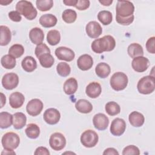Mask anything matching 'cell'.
I'll use <instances>...</instances> for the list:
<instances>
[{
  "label": "cell",
  "instance_id": "e0dca14e",
  "mask_svg": "<svg viewBox=\"0 0 155 155\" xmlns=\"http://www.w3.org/2000/svg\"><path fill=\"white\" fill-rule=\"evenodd\" d=\"M93 65V59L92 57L87 54H84L79 57L77 60V65L78 68L82 71L90 70Z\"/></svg>",
  "mask_w": 155,
  "mask_h": 155
},
{
  "label": "cell",
  "instance_id": "8992f818",
  "mask_svg": "<svg viewBox=\"0 0 155 155\" xmlns=\"http://www.w3.org/2000/svg\"><path fill=\"white\" fill-rule=\"evenodd\" d=\"M1 143L5 150H13L19 146L20 138L16 133L8 132L3 135L1 139Z\"/></svg>",
  "mask_w": 155,
  "mask_h": 155
},
{
  "label": "cell",
  "instance_id": "ab89813d",
  "mask_svg": "<svg viewBox=\"0 0 155 155\" xmlns=\"http://www.w3.org/2000/svg\"><path fill=\"white\" fill-rule=\"evenodd\" d=\"M37 8L41 12H45L50 10L53 5L52 0H37L36 1Z\"/></svg>",
  "mask_w": 155,
  "mask_h": 155
},
{
  "label": "cell",
  "instance_id": "7dc6e473",
  "mask_svg": "<svg viewBox=\"0 0 155 155\" xmlns=\"http://www.w3.org/2000/svg\"><path fill=\"white\" fill-rule=\"evenodd\" d=\"M34 154L35 155H50V152L46 147H39L36 149Z\"/></svg>",
  "mask_w": 155,
  "mask_h": 155
},
{
  "label": "cell",
  "instance_id": "44dd1931",
  "mask_svg": "<svg viewBox=\"0 0 155 155\" xmlns=\"http://www.w3.org/2000/svg\"><path fill=\"white\" fill-rule=\"evenodd\" d=\"M128 120L132 126L134 127H140L144 124L145 117L142 113L134 111L129 114Z\"/></svg>",
  "mask_w": 155,
  "mask_h": 155
},
{
  "label": "cell",
  "instance_id": "d4e9b609",
  "mask_svg": "<svg viewBox=\"0 0 155 155\" xmlns=\"http://www.w3.org/2000/svg\"><path fill=\"white\" fill-rule=\"evenodd\" d=\"M75 108L81 113H89L93 110L92 104L86 99H79L75 103Z\"/></svg>",
  "mask_w": 155,
  "mask_h": 155
},
{
  "label": "cell",
  "instance_id": "f546056e",
  "mask_svg": "<svg viewBox=\"0 0 155 155\" xmlns=\"http://www.w3.org/2000/svg\"><path fill=\"white\" fill-rule=\"evenodd\" d=\"M13 124V115L5 111L0 113V127L5 129L10 127Z\"/></svg>",
  "mask_w": 155,
  "mask_h": 155
},
{
  "label": "cell",
  "instance_id": "cb8c5ba5",
  "mask_svg": "<svg viewBox=\"0 0 155 155\" xmlns=\"http://www.w3.org/2000/svg\"><path fill=\"white\" fill-rule=\"evenodd\" d=\"M27 122L26 116L21 112L15 113L13 115V125L16 130L22 129Z\"/></svg>",
  "mask_w": 155,
  "mask_h": 155
},
{
  "label": "cell",
  "instance_id": "816d5d0a",
  "mask_svg": "<svg viewBox=\"0 0 155 155\" xmlns=\"http://www.w3.org/2000/svg\"><path fill=\"white\" fill-rule=\"evenodd\" d=\"M1 108H2L3 106L5 104V102H6V97H5V96L2 93H1Z\"/></svg>",
  "mask_w": 155,
  "mask_h": 155
},
{
  "label": "cell",
  "instance_id": "c3c4849f",
  "mask_svg": "<svg viewBox=\"0 0 155 155\" xmlns=\"http://www.w3.org/2000/svg\"><path fill=\"white\" fill-rule=\"evenodd\" d=\"M103 154H108V155H118V151L114 148H108L105 150L103 153Z\"/></svg>",
  "mask_w": 155,
  "mask_h": 155
},
{
  "label": "cell",
  "instance_id": "52a82bcc",
  "mask_svg": "<svg viewBox=\"0 0 155 155\" xmlns=\"http://www.w3.org/2000/svg\"><path fill=\"white\" fill-rule=\"evenodd\" d=\"M81 142L85 147L91 148L94 147L98 142L99 136L92 130H85L81 136Z\"/></svg>",
  "mask_w": 155,
  "mask_h": 155
},
{
  "label": "cell",
  "instance_id": "277c9868",
  "mask_svg": "<svg viewBox=\"0 0 155 155\" xmlns=\"http://www.w3.org/2000/svg\"><path fill=\"white\" fill-rule=\"evenodd\" d=\"M128 82L127 76L123 72L114 73L111 77L110 83L111 88L115 91L124 90Z\"/></svg>",
  "mask_w": 155,
  "mask_h": 155
},
{
  "label": "cell",
  "instance_id": "f1b7e54d",
  "mask_svg": "<svg viewBox=\"0 0 155 155\" xmlns=\"http://www.w3.org/2000/svg\"><path fill=\"white\" fill-rule=\"evenodd\" d=\"M1 38L0 45L1 46H5L9 44L12 39V33L9 28L5 25L0 26Z\"/></svg>",
  "mask_w": 155,
  "mask_h": 155
},
{
  "label": "cell",
  "instance_id": "bcb514c9",
  "mask_svg": "<svg viewBox=\"0 0 155 155\" xmlns=\"http://www.w3.org/2000/svg\"><path fill=\"white\" fill-rule=\"evenodd\" d=\"M9 18L14 22H20L22 19L21 14L17 11H11L8 13Z\"/></svg>",
  "mask_w": 155,
  "mask_h": 155
},
{
  "label": "cell",
  "instance_id": "8d00e7d4",
  "mask_svg": "<svg viewBox=\"0 0 155 155\" xmlns=\"http://www.w3.org/2000/svg\"><path fill=\"white\" fill-rule=\"evenodd\" d=\"M62 18L63 21L66 23H73L77 18V13L74 10L66 9L63 12Z\"/></svg>",
  "mask_w": 155,
  "mask_h": 155
},
{
  "label": "cell",
  "instance_id": "7c38bea8",
  "mask_svg": "<svg viewBox=\"0 0 155 155\" xmlns=\"http://www.w3.org/2000/svg\"><path fill=\"white\" fill-rule=\"evenodd\" d=\"M55 55L59 60L70 62L75 57L74 52L70 48L66 47H59L55 50Z\"/></svg>",
  "mask_w": 155,
  "mask_h": 155
},
{
  "label": "cell",
  "instance_id": "3957f363",
  "mask_svg": "<svg viewBox=\"0 0 155 155\" xmlns=\"http://www.w3.org/2000/svg\"><path fill=\"white\" fill-rule=\"evenodd\" d=\"M138 91L143 94L152 93L155 89V79L152 76H146L142 78L137 82Z\"/></svg>",
  "mask_w": 155,
  "mask_h": 155
},
{
  "label": "cell",
  "instance_id": "836d02e7",
  "mask_svg": "<svg viewBox=\"0 0 155 155\" xmlns=\"http://www.w3.org/2000/svg\"><path fill=\"white\" fill-rule=\"evenodd\" d=\"M1 63L3 67L6 69H12L15 68L16 64V58L10 54L3 56L1 59Z\"/></svg>",
  "mask_w": 155,
  "mask_h": 155
},
{
  "label": "cell",
  "instance_id": "30bf717a",
  "mask_svg": "<svg viewBox=\"0 0 155 155\" xmlns=\"http://www.w3.org/2000/svg\"><path fill=\"white\" fill-rule=\"evenodd\" d=\"M43 109V103L39 99H33L27 104L26 110L27 113L31 116L39 115Z\"/></svg>",
  "mask_w": 155,
  "mask_h": 155
},
{
  "label": "cell",
  "instance_id": "9a60e30c",
  "mask_svg": "<svg viewBox=\"0 0 155 155\" xmlns=\"http://www.w3.org/2000/svg\"><path fill=\"white\" fill-rule=\"evenodd\" d=\"M85 31L90 38H97L102 34V28L98 22L93 21L89 22L86 25Z\"/></svg>",
  "mask_w": 155,
  "mask_h": 155
},
{
  "label": "cell",
  "instance_id": "7a4b0ae2",
  "mask_svg": "<svg viewBox=\"0 0 155 155\" xmlns=\"http://www.w3.org/2000/svg\"><path fill=\"white\" fill-rule=\"evenodd\" d=\"M16 10L28 20L34 19L38 14L36 9L31 2L25 0L18 1L16 5Z\"/></svg>",
  "mask_w": 155,
  "mask_h": 155
},
{
  "label": "cell",
  "instance_id": "60d3db41",
  "mask_svg": "<svg viewBox=\"0 0 155 155\" xmlns=\"http://www.w3.org/2000/svg\"><path fill=\"white\" fill-rule=\"evenodd\" d=\"M50 48L47 47V45L45 44H43L41 43L39 45H37V46L35 48V55L38 58L41 55L46 53H50Z\"/></svg>",
  "mask_w": 155,
  "mask_h": 155
},
{
  "label": "cell",
  "instance_id": "1f68e13d",
  "mask_svg": "<svg viewBox=\"0 0 155 155\" xmlns=\"http://www.w3.org/2000/svg\"><path fill=\"white\" fill-rule=\"evenodd\" d=\"M38 59L41 66L47 68H50L53 65L54 62V58L50 53H46L41 55L38 58Z\"/></svg>",
  "mask_w": 155,
  "mask_h": 155
},
{
  "label": "cell",
  "instance_id": "f5cc1de1",
  "mask_svg": "<svg viewBox=\"0 0 155 155\" xmlns=\"http://www.w3.org/2000/svg\"><path fill=\"white\" fill-rule=\"evenodd\" d=\"M12 2V1H4V0H1L0 1V4L2 5H7L8 4L11 3Z\"/></svg>",
  "mask_w": 155,
  "mask_h": 155
},
{
  "label": "cell",
  "instance_id": "4316f807",
  "mask_svg": "<svg viewBox=\"0 0 155 155\" xmlns=\"http://www.w3.org/2000/svg\"><path fill=\"white\" fill-rule=\"evenodd\" d=\"M127 53L131 58L143 56V50L142 47L138 43H132L128 47Z\"/></svg>",
  "mask_w": 155,
  "mask_h": 155
},
{
  "label": "cell",
  "instance_id": "7402d4cb",
  "mask_svg": "<svg viewBox=\"0 0 155 155\" xmlns=\"http://www.w3.org/2000/svg\"><path fill=\"white\" fill-rule=\"evenodd\" d=\"M56 17L52 14H45L42 15L39 18L40 24L45 28L54 27L57 23Z\"/></svg>",
  "mask_w": 155,
  "mask_h": 155
},
{
  "label": "cell",
  "instance_id": "d6a6232c",
  "mask_svg": "<svg viewBox=\"0 0 155 155\" xmlns=\"http://www.w3.org/2000/svg\"><path fill=\"white\" fill-rule=\"evenodd\" d=\"M61 40V35L58 30H51L47 35V41L51 45H56L59 43Z\"/></svg>",
  "mask_w": 155,
  "mask_h": 155
},
{
  "label": "cell",
  "instance_id": "d6986e66",
  "mask_svg": "<svg viewBox=\"0 0 155 155\" xmlns=\"http://www.w3.org/2000/svg\"><path fill=\"white\" fill-rule=\"evenodd\" d=\"M24 101V96L18 91L12 93L9 97V104L13 108H19L22 107Z\"/></svg>",
  "mask_w": 155,
  "mask_h": 155
},
{
  "label": "cell",
  "instance_id": "8fae6325",
  "mask_svg": "<svg viewBox=\"0 0 155 155\" xmlns=\"http://www.w3.org/2000/svg\"><path fill=\"white\" fill-rule=\"evenodd\" d=\"M125 121L123 119L117 117L111 122L110 130L113 135L116 136H120L125 132Z\"/></svg>",
  "mask_w": 155,
  "mask_h": 155
},
{
  "label": "cell",
  "instance_id": "4fadbf2b",
  "mask_svg": "<svg viewBox=\"0 0 155 155\" xmlns=\"http://www.w3.org/2000/svg\"><path fill=\"white\" fill-rule=\"evenodd\" d=\"M150 65V61L148 58L144 56H139L133 58L131 62L133 69L139 73L143 72L147 70Z\"/></svg>",
  "mask_w": 155,
  "mask_h": 155
},
{
  "label": "cell",
  "instance_id": "b9f144b4",
  "mask_svg": "<svg viewBox=\"0 0 155 155\" xmlns=\"http://www.w3.org/2000/svg\"><path fill=\"white\" fill-rule=\"evenodd\" d=\"M122 154L123 155H131V154L139 155L140 154V151L137 147L133 145H131L124 148L122 151Z\"/></svg>",
  "mask_w": 155,
  "mask_h": 155
},
{
  "label": "cell",
  "instance_id": "f6af8a7d",
  "mask_svg": "<svg viewBox=\"0 0 155 155\" xmlns=\"http://www.w3.org/2000/svg\"><path fill=\"white\" fill-rule=\"evenodd\" d=\"M154 44H155V37L154 36H152L147 40V41L146 42V48L149 53H152V54L155 53Z\"/></svg>",
  "mask_w": 155,
  "mask_h": 155
},
{
  "label": "cell",
  "instance_id": "5bb4252c",
  "mask_svg": "<svg viewBox=\"0 0 155 155\" xmlns=\"http://www.w3.org/2000/svg\"><path fill=\"white\" fill-rule=\"evenodd\" d=\"M43 117L47 124L49 125H54L59 121L61 114L57 109L50 108L45 111Z\"/></svg>",
  "mask_w": 155,
  "mask_h": 155
},
{
  "label": "cell",
  "instance_id": "74e56055",
  "mask_svg": "<svg viewBox=\"0 0 155 155\" xmlns=\"http://www.w3.org/2000/svg\"><path fill=\"white\" fill-rule=\"evenodd\" d=\"M24 53V47L19 44H15L10 47L8 50V54L15 58H20Z\"/></svg>",
  "mask_w": 155,
  "mask_h": 155
},
{
  "label": "cell",
  "instance_id": "9c48e42d",
  "mask_svg": "<svg viewBox=\"0 0 155 155\" xmlns=\"http://www.w3.org/2000/svg\"><path fill=\"white\" fill-rule=\"evenodd\" d=\"M19 84V77L15 73H8L4 74L2 78L3 87L8 90L15 88Z\"/></svg>",
  "mask_w": 155,
  "mask_h": 155
},
{
  "label": "cell",
  "instance_id": "681fc988",
  "mask_svg": "<svg viewBox=\"0 0 155 155\" xmlns=\"http://www.w3.org/2000/svg\"><path fill=\"white\" fill-rule=\"evenodd\" d=\"M76 2V0H64V1H63V2L66 5H68V6H74Z\"/></svg>",
  "mask_w": 155,
  "mask_h": 155
},
{
  "label": "cell",
  "instance_id": "f35d334b",
  "mask_svg": "<svg viewBox=\"0 0 155 155\" xmlns=\"http://www.w3.org/2000/svg\"><path fill=\"white\" fill-rule=\"evenodd\" d=\"M56 71L59 75L62 77L68 76L71 71L70 66L66 62H61L58 63L56 66Z\"/></svg>",
  "mask_w": 155,
  "mask_h": 155
},
{
  "label": "cell",
  "instance_id": "ba28073f",
  "mask_svg": "<svg viewBox=\"0 0 155 155\" xmlns=\"http://www.w3.org/2000/svg\"><path fill=\"white\" fill-rule=\"evenodd\" d=\"M50 147L55 151L62 150L66 145V139L61 133H54L50 136L49 139Z\"/></svg>",
  "mask_w": 155,
  "mask_h": 155
},
{
  "label": "cell",
  "instance_id": "ee69618b",
  "mask_svg": "<svg viewBox=\"0 0 155 155\" xmlns=\"http://www.w3.org/2000/svg\"><path fill=\"white\" fill-rule=\"evenodd\" d=\"M134 15H131L128 18H120L116 16V21L119 24L123 25H128L131 24L134 21Z\"/></svg>",
  "mask_w": 155,
  "mask_h": 155
},
{
  "label": "cell",
  "instance_id": "603a6c76",
  "mask_svg": "<svg viewBox=\"0 0 155 155\" xmlns=\"http://www.w3.org/2000/svg\"><path fill=\"white\" fill-rule=\"evenodd\" d=\"M78 84L76 79L74 78H70L65 81L64 84V91L66 94L71 95L75 93L78 90Z\"/></svg>",
  "mask_w": 155,
  "mask_h": 155
},
{
  "label": "cell",
  "instance_id": "83f0119b",
  "mask_svg": "<svg viewBox=\"0 0 155 155\" xmlns=\"http://www.w3.org/2000/svg\"><path fill=\"white\" fill-rule=\"evenodd\" d=\"M95 72L100 78H105L109 76L111 72V68L108 64L105 62L99 63L95 68Z\"/></svg>",
  "mask_w": 155,
  "mask_h": 155
},
{
  "label": "cell",
  "instance_id": "d590c367",
  "mask_svg": "<svg viewBox=\"0 0 155 155\" xmlns=\"http://www.w3.org/2000/svg\"><path fill=\"white\" fill-rule=\"evenodd\" d=\"M105 111L110 116H115L120 111V107L118 104L114 101H110L106 104L105 107Z\"/></svg>",
  "mask_w": 155,
  "mask_h": 155
},
{
  "label": "cell",
  "instance_id": "2e32d148",
  "mask_svg": "<svg viewBox=\"0 0 155 155\" xmlns=\"http://www.w3.org/2000/svg\"><path fill=\"white\" fill-rule=\"evenodd\" d=\"M93 123L95 128L102 131L108 127L109 119L103 113H97L94 116L93 118Z\"/></svg>",
  "mask_w": 155,
  "mask_h": 155
},
{
  "label": "cell",
  "instance_id": "484cf974",
  "mask_svg": "<svg viewBox=\"0 0 155 155\" xmlns=\"http://www.w3.org/2000/svg\"><path fill=\"white\" fill-rule=\"evenodd\" d=\"M21 66L24 71L30 73L36 68L37 62L34 58L30 56H27L22 59L21 62Z\"/></svg>",
  "mask_w": 155,
  "mask_h": 155
},
{
  "label": "cell",
  "instance_id": "ffe728a7",
  "mask_svg": "<svg viewBox=\"0 0 155 155\" xmlns=\"http://www.w3.org/2000/svg\"><path fill=\"white\" fill-rule=\"evenodd\" d=\"M29 38L34 44L39 45L42 43L44 39V34L42 30L39 27L31 28L29 32Z\"/></svg>",
  "mask_w": 155,
  "mask_h": 155
},
{
  "label": "cell",
  "instance_id": "5b68a950",
  "mask_svg": "<svg viewBox=\"0 0 155 155\" xmlns=\"http://www.w3.org/2000/svg\"><path fill=\"white\" fill-rule=\"evenodd\" d=\"M134 6L129 1H118L116 7V16L128 18L133 15Z\"/></svg>",
  "mask_w": 155,
  "mask_h": 155
},
{
  "label": "cell",
  "instance_id": "ac0fdd59",
  "mask_svg": "<svg viewBox=\"0 0 155 155\" xmlns=\"http://www.w3.org/2000/svg\"><path fill=\"white\" fill-rule=\"evenodd\" d=\"M102 92V87L99 83L97 82H90L86 87V94L91 98L94 99L99 97Z\"/></svg>",
  "mask_w": 155,
  "mask_h": 155
},
{
  "label": "cell",
  "instance_id": "7bdbcfd3",
  "mask_svg": "<svg viewBox=\"0 0 155 155\" xmlns=\"http://www.w3.org/2000/svg\"><path fill=\"white\" fill-rule=\"evenodd\" d=\"M90 1L88 0H76L75 7L79 10H85L90 7Z\"/></svg>",
  "mask_w": 155,
  "mask_h": 155
},
{
  "label": "cell",
  "instance_id": "e575fe53",
  "mask_svg": "<svg viewBox=\"0 0 155 155\" xmlns=\"http://www.w3.org/2000/svg\"><path fill=\"white\" fill-rule=\"evenodd\" d=\"M98 20L105 25L110 24L113 20L112 13L108 10H102L97 14Z\"/></svg>",
  "mask_w": 155,
  "mask_h": 155
},
{
  "label": "cell",
  "instance_id": "f907efd6",
  "mask_svg": "<svg viewBox=\"0 0 155 155\" xmlns=\"http://www.w3.org/2000/svg\"><path fill=\"white\" fill-rule=\"evenodd\" d=\"M99 2L104 6H109L112 4L113 0H107V1L102 0V1H99Z\"/></svg>",
  "mask_w": 155,
  "mask_h": 155
},
{
  "label": "cell",
  "instance_id": "6da1fadb",
  "mask_svg": "<svg viewBox=\"0 0 155 155\" xmlns=\"http://www.w3.org/2000/svg\"><path fill=\"white\" fill-rule=\"evenodd\" d=\"M115 46V39L110 35H106L102 38L96 39L91 45L92 50L98 54L102 53L104 51H112Z\"/></svg>",
  "mask_w": 155,
  "mask_h": 155
},
{
  "label": "cell",
  "instance_id": "4dcf8cb0",
  "mask_svg": "<svg viewBox=\"0 0 155 155\" xmlns=\"http://www.w3.org/2000/svg\"><path fill=\"white\" fill-rule=\"evenodd\" d=\"M25 133L30 139H36L40 134V128L36 124H29L25 130Z\"/></svg>",
  "mask_w": 155,
  "mask_h": 155
}]
</instances>
